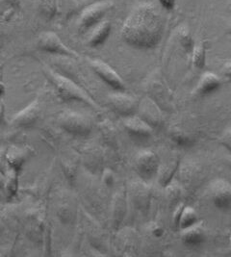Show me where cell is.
Masks as SVG:
<instances>
[{
  "label": "cell",
  "instance_id": "obj_1",
  "mask_svg": "<svg viewBox=\"0 0 231 257\" xmlns=\"http://www.w3.org/2000/svg\"><path fill=\"white\" fill-rule=\"evenodd\" d=\"M165 23L161 13L151 3H143L127 16L122 26V38L130 47L151 49L157 47L164 35Z\"/></svg>",
  "mask_w": 231,
  "mask_h": 257
},
{
  "label": "cell",
  "instance_id": "obj_2",
  "mask_svg": "<svg viewBox=\"0 0 231 257\" xmlns=\"http://www.w3.org/2000/svg\"><path fill=\"white\" fill-rule=\"evenodd\" d=\"M48 76L53 84L59 97L65 101H78L87 105L96 107V103L92 97L87 94L75 82L69 79V77L62 75L53 70L48 71Z\"/></svg>",
  "mask_w": 231,
  "mask_h": 257
},
{
  "label": "cell",
  "instance_id": "obj_3",
  "mask_svg": "<svg viewBox=\"0 0 231 257\" xmlns=\"http://www.w3.org/2000/svg\"><path fill=\"white\" fill-rule=\"evenodd\" d=\"M58 122L60 123L61 127L67 132L79 136L88 135L92 129V118L87 115L74 111L62 113L59 116Z\"/></svg>",
  "mask_w": 231,
  "mask_h": 257
},
{
  "label": "cell",
  "instance_id": "obj_4",
  "mask_svg": "<svg viewBox=\"0 0 231 257\" xmlns=\"http://www.w3.org/2000/svg\"><path fill=\"white\" fill-rule=\"evenodd\" d=\"M111 4L108 2H96L87 7L82 14L78 22V30L80 33H87L93 27L100 24L105 15L110 9Z\"/></svg>",
  "mask_w": 231,
  "mask_h": 257
},
{
  "label": "cell",
  "instance_id": "obj_5",
  "mask_svg": "<svg viewBox=\"0 0 231 257\" xmlns=\"http://www.w3.org/2000/svg\"><path fill=\"white\" fill-rule=\"evenodd\" d=\"M135 168L139 176L144 180H150L158 174L160 160L155 152L143 151L139 152L135 159Z\"/></svg>",
  "mask_w": 231,
  "mask_h": 257
},
{
  "label": "cell",
  "instance_id": "obj_6",
  "mask_svg": "<svg viewBox=\"0 0 231 257\" xmlns=\"http://www.w3.org/2000/svg\"><path fill=\"white\" fill-rule=\"evenodd\" d=\"M210 198L213 204L220 210L231 208V183L225 179L217 178L210 183Z\"/></svg>",
  "mask_w": 231,
  "mask_h": 257
},
{
  "label": "cell",
  "instance_id": "obj_7",
  "mask_svg": "<svg viewBox=\"0 0 231 257\" xmlns=\"http://www.w3.org/2000/svg\"><path fill=\"white\" fill-rule=\"evenodd\" d=\"M90 66L93 72L109 87L118 92H124L126 90L125 81L108 64L101 60H90Z\"/></svg>",
  "mask_w": 231,
  "mask_h": 257
},
{
  "label": "cell",
  "instance_id": "obj_8",
  "mask_svg": "<svg viewBox=\"0 0 231 257\" xmlns=\"http://www.w3.org/2000/svg\"><path fill=\"white\" fill-rule=\"evenodd\" d=\"M107 98L111 109L124 117L133 116L138 110V101L133 96L123 92L110 94Z\"/></svg>",
  "mask_w": 231,
  "mask_h": 257
},
{
  "label": "cell",
  "instance_id": "obj_9",
  "mask_svg": "<svg viewBox=\"0 0 231 257\" xmlns=\"http://www.w3.org/2000/svg\"><path fill=\"white\" fill-rule=\"evenodd\" d=\"M39 47L51 54H58L66 57H76L77 54L67 47L62 40L53 32L43 33L39 38Z\"/></svg>",
  "mask_w": 231,
  "mask_h": 257
},
{
  "label": "cell",
  "instance_id": "obj_10",
  "mask_svg": "<svg viewBox=\"0 0 231 257\" xmlns=\"http://www.w3.org/2000/svg\"><path fill=\"white\" fill-rule=\"evenodd\" d=\"M124 127L127 130L130 136L136 138H149L152 134L153 128L149 123H147L144 119L137 116H130L125 117L124 119Z\"/></svg>",
  "mask_w": 231,
  "mask_h": 257
},
{
  "label": "cell",
  "instance_id": "obj_11",
  "mask_svg": "<svg viewBox=\"0 0 231 257\" xmlns=\"http://www.w3.org/2000/svg\"><path fill=\"white\" fill-rule=\"evenodd\" d=\"M41 113L40 103L36 99L32 103H30L27 107H25L20 113L15 115L12 119V123L16 126H29L34 124L39 118Z\"/></svg>",
  "mask_w": 231,
  "mask_h": 257
},
{
  "label": "cell",
  "instance_id": "obj_12",
  "mask_svg": "<svg viewBox=\"0 0 231 257\" xmlns=\"http://www.w3.org/2000/svg\"><path fill=\"white\" fill-rule=\"evenodd\" d=\"M221 85V79L211 71L204 72L196 83L195 93L199 95H206L217 91Z\"/></svg>",
  "mask_w": 231,
  "mask_h": 257
},
{
  "label": "cell",
  "instance_id": "obj_13",
  "mask_svg": "<svg viewBox=\"0 0 231 257\" xmlns=\"http://www.w3.org/2000/svg\"><path fill=\"white\" fill-rule=\"evenodd\" d=\"M111 29V22L108 20H103L100 24H97L91 30V35L89 37L88 44L92 47L101 46L110 36Z\"/></svg>",
  "mask_w": 231,
  "mask_h": 257
},
{
  "label": "cell",
  "instance_id": "obj_14",
  "mask_svg": "<svg viewBox=\"0 0 231 257\" xmlns=\"http://www.w3.org/2000/svg\"><path fill=\"white\" fill-rule=\"evenodd\" d=\"M140 111V116L142 119H144L150 126L157 127L162 124V115L159 112L158 108L154 107V104L150 101H145L142 105L138 108Z\"/></svg>",
  "mask_w": 231,
  "mask_h": 257
},
{
  "label": "cell",
  "instance_id": "obj_15",
  "mask_svg": "<svg viewBox=\"0 0 231 257\" xmlns=\"http://www.w3.org/2000/svg\"><path fill=\"white\" fill-rule=\"evenodd\" d=\"M181 239L183 243L188 245H199L204 240V230L203 227L197 222L196 224L182 229Z\"/></svg>",
  "mask_w": 231,
  "mask_h": 257
},
{
  "label": "cell",
  "instance_id": "obj_16",
  "mask_svg": "<svg viewBox=\"0 0 231 257\" xmlns=\"http://www.w3.org/2000/svg\"><path fill=\"white\" fill-rule=\"evenodd\" d=\"M144 182H135L132 184V196L133 202L137 206V208L143 209L148 207V203L150 199V188Z\"/></svg>",
  "mask_w": 231,
  "mask_h": 257
},
{
  "label": "cell",
  "instance_id": "obj_17",
  "mask_svg": "<svg viewBox=\"0 0 231 257\" xmlns=\"http://www.w3.org/2000/svg\"><path fill=\"white\" fill-rule=\"evenodd\" d=\"M101 153L94 147L91 146L84 149L82 152V162L91 171L95 172L100 167L101 164Z\"/></svg>",
  "mask_w": 231,
  "mask_h": 257
},
{
  "label": "cell",
  "instance_id": "obj_18",
  "mask_svg": "<svg viewBox=\"0 0 231 257\" xmlns=\"http://www.w3.org/2000/svg\"><path fill=\"white\" fill-rule=\"evenodd\" d=\"M177 39L180 44L181 47L183 48L186 53L191 54L194 47H195V42L193 39L192 33L189 29V27L186 24H181L177 28Z\"/></svg>",
  "mask_w": 231,
  "mask_h": 257
},
{
  "label": "cell",
  "instance_id": "obj_19",
  "mask_svg": "<svg viewBox=\"0 0 231 257\" xmlns=\"http://www.w3.org/2000/svg\"><path fill=\"white\" fill-rule=\"evenodd\" d=\"M198 222V216L193 207L186 206L178 212L177 223L181 229L190 227Z\"/></svg>",
  "mask_w": 231,
  "mask_h": 257
},
{
  "label": "cell",
  "instance_id": "obj_20",
  "mask_svg": "<svg viewBox=\"0 0 231 257\" xmlns=\"http://www.w3.org/2000/svg\"><path fill=\"white\" fill-rule=\"evenodd\" d=\"M6 156L12 169L18 171L26 160V152L20 148H11L6 151Z\"/></svg>",
  "mask_w": 231,
  "mask_h": 257
},
{
  "label": "cell",
  "instance_id": "obj_21",
  "mask_svg": "<svg viewBox=\"0 0 231 257\" xmlns=\"http://www.w3.org/2000/svg\"><path fill=\"white\" fill-rule=\"evenodd\" d=\"M192 56V63L193 66L201 70L204 68L205 64H206V47L205 44L203 42L198 43L197 45H195V47L191 53Z\"/></svg>",
  "mask_w": 231,
  "mask_h": 257
},
{
  "label": "cell",
  "instance_id": "obj_22",
  "mask_svg": "<svg viewBox=\"0 0 231 257\" xmlns=\"http://www.w3.org/2000/svg\"><path fill=\"white\" fill-rule=\"evenodd\" d=\"M198 168L195 166H186L180 169V178L183 183L188 186H194L199 180V172Z\"/></svg>",
  "mask_w": 231,
  "mask_h": 257
},
{
  "label": "cell",
  "instance_id": "obj_23",
  "mask_svg": "<svg viewBox=\"0 0 231 257\" xmlns=\"http://www.w3.org/2000/svg\"><path fill=\"white\" fill-rule=\"evenodd\" d=\"M176 169H177V164L175 162L167 164L165 167H162V168L160 166L158 171L159 176H160V183L163 185H168L170 183L171 178L174 175Z\"/></svg>",
  "mask_w": 231,
  "mask_h": 257
},
{
  "label": "cell",
  "instance_id": "obj_24",
  "mask_svg": "<svg viewBox=\"0 0 231 257\" xmlns=\"http://www.w3.org/2000/svg\"><path fill=\"white\" fill-rule=\"evenodd\" d=\"M39 8L42 15L47 19L53 18L56 12V1L55 0H38Z\"/></svg>",
  "mask_w": 231,
  "mask_h": 257
},
{
  "label": "cell",
  "instance_id": "obj_25",
  "mask_svg": "<svg viewBox=\"0 0 231 257\" xmlns=\"http://www.w3.org/2000/svg\"><path fill=\"white\" fill-rule=\"evenodd\" d=\"M17 177H18L17 171L11 168L6 175V184H5L6 191L11 196H14L17 192V188H18V178Z\"/></svg>",
  "mask_w": 231,
  "mask_h": 257
},
{
  "label": "cell",
  "instance_id": "obj_26",
  "mask_svg": "<svg viewBox=\"0 0 231 257\" xmlns=\"http://www.w3.org/2000/svg\"><path fill=\"white\" fill-rule=\"evenodd\" d=\"M99 129H100V132L102 134V137H103L105 140L108 141V139L110 140V142H115L117 139V130L114 128V126L112 125V123L108 120L101 122V124L99 125Z\"/></svg>",
  "mask_w": 231,
  "mask_h": 257
},
{
  "label": "cell",
  "instance_id": "obj_27",
  "mask_svg": "<svg viewBox=\"0 0 231 257\" xmlns=\"http://www.w3.org/2000/svg\"><path fill=\"white\" fill-rule=\"evenodd\" d=\"M220 144L231 153V127L225 129L219 137Z\"/></svg>",
  "mask_w": 231,
  "mask_h": 257
},
{
  "label": "cell",
  "instance_id": "obj_28",
  "mask_svg": "<svg viewBox=\"0 0 231 257\" xmlns=\"http://www.w3.org/2000/svg\"><path fill=\"white\" fill-rule=\"evenodd\" d=\"M167 195L169 197V199L172 200H176L180 198V189L178 186H176V184L173 183H169L167 186Z\"/></svg>",
  "mask_w": 231,
  "mask_h": 257
},
{
  "label": "cell",
  "instance_id": "obj_29",
  "mask_svg": "<svg viewBox=\"0 0 231 257\" xmlns=\"http://www.w3.org/2000/svg\"><path fill=\"white\" fill-rule=\"evenodd\" d=\"M11 169L7 156H6V151L5 150H0V171L6 176L9 170Z\"/></svg>",
  "mask_w": 231,
  "mask_h": 257
},
{
  "label": "cell",
  "instance_id": "obj_30",
  "mask_svg": "<svg viewBox=\"0 0 231 257\" xmlns=\"http://www.w3.org/2000/svg\"><path fill=\"white\" fill-rule=\"evenodd\" d=\"M158 2L161 4V6H163L166 10L171 11L175 7L176 0H158Z\"/></svg>",
  "mask_w": 231,
  "mask_h": 257
},
{
  "label": "cell",
  "instance_id": "obj_31",
  "mask_svg": "<svg viewBox=\"0 0 231 257\" xmlns=\"http://www.w3.org/2000/svg\"><path fill=\"white\" fill-rule=\"evenodd\" d=\"M221 72H222V74H223V76H224L225 78H227L228 80H230L231 81V60L230 61H228V62H226V63L222 66Z\"/></svg>",
  "mask_w": 231,
  "mask_h": 257
},
{
  "label": "cell",
  "instance_id": "obj_32",
  "mask_svg": "<svg viewBox=\"0 0 231 257\" xmlns=\"http://www.w3.org/2000/svg\"><path fill=\"white\" fill-rule=\"evenodd\" d=\"M4 93H5V86L2 78V66H0V98H2Z\"/></svg>",
  "mask_w": 231,
  "mask_h": 257
},
{
  "label": "cell",
  "instance_id": "obj_33",
  "mask_svg": "<svg viewBox=\"0 0 231 257\" xmlns=\"http://www.w3.org/2000/svg\"><path fill=\"white\" fill-rule=\"evenodd\" d=\"M6 184V176L0 171V189H4Z\"/></svg>",
  "mask_w": 231,
  "mask_h": 257
},
{
  "label": "cell",
  "instance_id": "obj_34",
  "mask_svg": "<svg viewBox=\"0 0 231 257\" xmlns=\"http://www.w3.org/2000/svg\"><path fill=\"white\" fill-rule=\"evenodd\" d=\"M4 112H5V109H4V105H3L2 99L0 98V122L2 121V119H3V117H4Z\"/></svg>",
  "mask_w": 231,
  "mask_h": 257
},
{
  "label": "cell",
  "instance_id": "obj_35",
  "mask_svg": "<svg viewBox=\"0 0 231 257\" xmlns=\"http://www.w3.org/2000/svg\"><path fill=\"white\" fill-rule=\"evenodd\" d=\"M227 32L231 35V22L228 24V26H227Z\"/></svg>",
  "mask_w": 231,
  "mask_h": 257
},
{
  "label": "cell",
  "instance_id": "obj_36",
  "mask_svg": "<svg viewBox=\"0 0 231 257\" xmlns=\"http://www.w3.org/2000/svg\"><path fill=\"white\" fill-rule=\"evenodd\" d=\"M227 162H228V165H229V167L231 168V156L228 158V160H227Z\"/></svg>",
  "mask_w": 231,
  "mask_h": 257
},
{
  "label": "cell",
  "instance_id": "obj_37",
  "mask_svg": "<svg viewBox=\"0 0 231 257\" xmlns=\"http://www.w3.org/2000/svg\"><path fill=\"white\" fill-rule=\"evenodd\" d=\"M228 8H229V10H230L231 12V0L229 1V4H228Z\"/></svg>",
  "mask_w": 231,
  "mask_h": 257
},
{
  "label": "cell",
  "instance_id": "obj_38",
  "mask_svg": "<svg viewBox=\"0 0 231 257\" xmlns=\"http://www.w3.org/2000/svg\"><path fill=\"white\" fill-rule=\"evenodd\" d=\"M230 241H231V237H230Z\"/></svg>",
  "mask_w": 231,
  "mask_h": 257
},
{
  "label": "cell",
  "instance_id": "obj_39",
  "mask_svg": "<svg viewBox=\"0 0 231 257\" xmlns=\"http://www.w3.org/2000/svg\"><path fill=\"white\" fill-rule=\"evenodd\" d=\"M0 191H1V189H0Z\"/></svg>",
  "mask_w": 231,
  "mask_h": 257
}]
</instances>
